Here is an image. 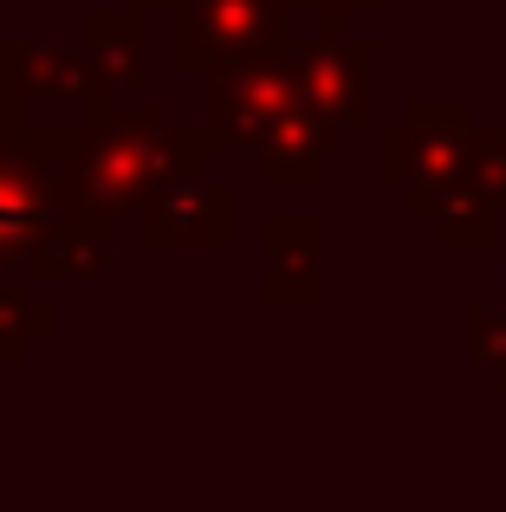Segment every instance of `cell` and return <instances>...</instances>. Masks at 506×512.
Returning <instances> with one entry per match:
<instances>
[{"label":"cell","mask_w":506,"mask_h":512,"mask_svg":"<svg viewBox=\"0 0 506 512\" xmlns=\"http://www.w3.org/2000/svg\"><path fill=\"white\" fill-rule=\"evenodd\" d=\"M137 214L150 247H228L234 240V195L208 175H182V182L156 188Z\"/></svg>","instance_id":"obj_8"},{"label":"cell","mask_w":506,"mask_h":512,"mask_svg":"<svg viewBox=\"0 0 506 512\" xmlns=\"http://www.w3.org/2000/svg\"><path fill=\"white\" fill-rule=\"evenodd\" d=\"M474 169H481V182L494 188V201L506 214V124H494V130L474 124Z\"/></svg>","instance_id":"obj_13"},{"label":"cell","mask_w":506,"mask_h":512,"mask_svg":"<svg viewBox=\"0 0 506 512\" xmlns=\"http://www.w3.org/2000/svg\"><path fill=\"white\" fill-rule=\"evenodd\" d=\"M383 0H292V13H312V20H331V13H344V20H364V13H377Z\"/></svg>","instance_id":"obj_14"},{"label":"cell","mask_w":506,"mask_h":512,"mask_svg":"<svg viewBox=\"0 0 506 512\" xmlns=\"http://www.w3.org/2000/svg\"><path fill=\"white\" fill-rule=\"evenodd\" d=\"M487 247L500 253V266H506V214H500V227H494V240H487Z\"/></svg>","instance_id":"obj_15"},{"label":"cell","mask_w":506,"mask_h":512,"mask_svg":"<svg viewBox=\"0 0 506 512\" xmlns=\"http://www.w3.org/2000/svg\"><path fill=\"white\" fill-rule=\"evenodd\" d=\"M351 124H338V117L312 111L305 98H292L286 111L273 117V124L260 130V143H253V156H260V182L266 188H318L325 182L331 163H344L351 156Z\"/></svg>","instance_id":"obj_6"},{"label":"cell","mask_w":506,"mask_h":512,"mask_svg":"<svg viewBox=\"0 0 506 512\" xmlns=\"http://www.w3.org/2000/svg\"><path fill=\"white\" fill-rule=\"evenodd\" d=\"M474 169V111L461 98H416L403 124H377V175L416 221Z\"/></svg>","instance_id":"obj_2"},{"label":"cell","mask_w":506,"mask_h":512,"mask_svg":"<svg viewBox=\"0 0 506 512\" xmlns=\"http://www.w3.org/2000/svg\"><path fill=\"white\" fill-rule=\"evenodd\" d=\"M429 227H435V240H442V247H455V253L487 247V240H494L500 201H494V188L481 182V169H468L442 201H435V208H429Z\"/></svg>","instance_id":"obj_10"},{"label":"cell","mask_w":506,"mask_h":512,"mask_svg":"<svg viewBox=\"0 0 506 512\" xmlns=\"http://www.w3.org/2000/svg\"><path fill=\"white\" fill-rule=\"evenodd\" d=\"M299 59V98L312 111L338 117L351 130H377L383 124V52L377 39H357L344 13L312 26V39H292Z\"/></svg>","instance_id":"obj_4"},{"label":"cell","mask_w":506,"mask_h":512,"mask_svg":"<svg viewBox=\"0 0 506 512\" xmlns=\"http://www.w3.org/2000/svg\"><path fill=\"white\" fill-rule=\"evenodd\" d=\"M78 65H85V98H130L143 85V7L117 0L91 13Z\"/></svg>","instance_id":"obj_9"},{"label":"cell","mask_w":506,"mask_h":512,"mask_svg":"<svg viewBox=\"0 0 506 512\" xmlns=\"http://www.w3.org/2000/svg\"><path fill=\"white\" fill-rule=\"evenodd\" d=\"M13 91L20 98H85V65L78 52H46V46H13Z\"/></svg>","instance_id":"obj_11"},{"label":"cell","mask_w":506,"mask_h":512,"mask_svg":"<svg viewBox=\"0 0 506 512\" xmlns=\"http://www.w3.org/2000/svg\"><path fill=\"white\" fill-rule=\"evenodd\" d=\"M208 137L182 130V117L156 98H91L85 130H72L59 150V182L72 201L98 208L104 221L143 208L156 188L208 169Z\"/></svg>","instance_id":"obj_1"},{"label":"cell","mask_w":506,"mask_h":512,"mask_svg":"<svg viewBox=\"0 0 506 512\" xmlns=\"http://www.w3.org/2000/svg\"><path fill=\"white\" fill-rule=\"evenodd\" d=\"M299 98V59H292V39L260 46L247 59L208 65L202 72V137L215 156H241L260 143V130L273 124L286 104Z\"/></svg>","instance_id":"obj_3"},{"label":"cell","mask_w":506,"mask_h":512,"mask_svg":"<svg viewBox=\"0 0 506 512\" xmlns=\"http://www.w3.org/2000/svg\"><path fill=\"white\" fill-rule=\"evenodd\" d=\"M169 7H176L169 13V59L189 72L292 39V0H169Z\"/></svg>","instance_id":"obj_5"},{"label":"cell","mask_w":506,"mask_h":512,"mask_svg":"<svg viewBox=\"0 0 506 512\" xmlns=\"http://www.w3.org/2000/svg\"><path fill=\"white\" fill-rule=\"evenodd\" d=\"M468 344H474V363H487V370H494V383L506 389V312H494V305H474Z\"/></svg>","instance_id":"obj_12"},{"label":"cell","mask_w":506,"mask_h":512,"mask_svg":"<svg viewBox=\"0 0 506 512\" xmlns=\"http://www.w3.org/2000/svg\"><path fill=\"white\" fill-rule=\"evenodd\" d=\"M130 7H169V0H130Z\"/></svg>","instance_id":"obj_16"},{"label":"cell","mask_w":506,"mask_h":512,"mask_svg":"<svg viewBox=\"0 0 506 512\" xmlns=\"http://www.w3.org/2000/svg\"><path fill=\"white\" fill-rule=\"evenodd\" d=\"M325 221L318 214H266L260 221V299L273 312H312L325 279H318Z\"/></svg>","instance_id":"obj_7"}]
</instances>
